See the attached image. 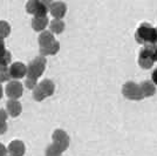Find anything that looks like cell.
Here are the masks:
<instances>
[{"label": "cell", "mask_w": 157, "mask_h": 156, "mask_svg": "<svg viewBox=\"0 0 157 156\" xmlns=\"http://www.w3.org/2000/svg\"><path fill=\"white\" fill-rule=\"evenodd\" d=\"M45 155L46 156H61L62 155V151L54 144H49L46 148V151H45Z\"/></svg>", "instance_id": "ffe728a7"}, {"label": "cell", "mask_w": 157, "mask_h": 156, "mask_svg": "<svg viewBox=\"0 0 157 156\" xmlns=\"http://www.w3.org/2000/svg\"><path fill=\"white\" fill-rule=\"evenodd\" d=\"M38 85H39L38 79L33 78V76H29V75H26V79H25V87H26V88L33 91Z\"/></svg>", "instance_id": "7402d4cb"}, {"label": "cell", "mask_w": 157, "mask_h": 156, "mask_svg": "<svg viewBox=\"0 0 157 156\" xmlns=\"http://www.w3.org/2000/svg\"><path fill=\"white\" fill-rule=\"evenodd\" d=\"M122 95L127 100H131V101H141L144 99L140 84H136L134 81H127L122 86Z\"/></svg>", "instance_id": "277c9868"}, {"label": "cell", "mask_w": 157, "mask_h": 156, "mask_svg": "<svg viewBox=\"0 0 157 156\" xmlns=\"http://www.w3.org/2000/svg\"><path fill=\"white\" fill-rule=\"evenodd\" d=\"M151 81L157 86V68L156 69H154L152 73H151Z\"/></svg>", "instance_id": "83f0119b"}, {"label": "cell", "mask_w": 157, "mask_h": 156, "mask_svg": "<svg viewBox=\"0 0 157 156\" xmlns=\"http://www.w3.org/2000/svg\"><path fill=\"white\" fill-rule=\"evenodd\" d=\"M6 111L11 117H18L22 113V106L18 100H8L6 103Z\"/></svg>", "instance_id": "4fadbf2b"}, {"label": "cell", "mask_w": 157, "mask_h": 156, "mask_svg": "<svg viewBox=\"0 0 157 156\" xmlns=\"http://www.w3.org/2000/svg\"><path fill=\"white\" fill-rule=\"evenodd\" d=\"M66 24L62 21V19H53L49 22V31L54 34H61L65 31Z\"/></svg>", "instance_id": "e0dca14e"}, {"label": "cell", "mask_w": 157, "mask_h": 156, "mask_svg": "<svg viewBox=\"0 0 157 156\" xmlns=\"http://www.w3.org/2000/svg\"><path fill=\"white\" fill-rule=\"evenodd\" d=\"M11 34V25L6 20H0V38L6 39Z\"/></svg>", "instance_id": "ac0fdd59"}, {"label": "cell", "mask_w": 157, "mask_h": 156, "mask_svg": "<svg viewBox=\"0 0 157 156\" xmlns=\"http://www.w3.org/2000/svg\"><path fill=\"white\" fill-rule=\"evenodd\" d=\"M60 51V42L56 40L54 44H52L48 47H45V48H39L40 55H44V57H48V55H55L58 54Z\"/></svg>", "instance_id": "2e32d148"}, {"label": "cell", "mask_w": 157, "mask_h": 156, "mask_svg": "<svg viewBox=\"0 0 157 156\" xmlns=\"http://www.w3.org/2000/svg\"><path fill=\"white\" fill-rule=\"evenodd\" d=\"M11 80H12V78L10 75L8 69L4 72H0V84H2V82H10Z\"/></svg>", "instance_id": "603a6c76"}, {"label": "cell", "mask_w": 157, "mask_h": 156, "mask_svg": "<svg viewBox=\"0 0 157 156\" xmlns=\"http://www.w3.org/2000/svg\"><path fill=\"white\" fill-rule=\"evenodd\" d=\"M46 66H47L46 57L39 55V57H36L35 59H33L32 61L28 64V66H27V75L33 76V78L35 79H39L44 74V72L46 69Z\"/></svg>", "instance_id": "5b68a950"}, {"label": "cell", "mask_w": 157, "mask_h": 156, "mask_svg": "<svg viewBox=\"0 0 157 156\" xmlns=\"http://www.w3.org/2000/svg\"><path fill=\"white\" fill-rule=\"evenodd\" d=\"M135 40L136 42L142 46L157 45L156 44V27L143 22L141 24L135 32Z\"/></svg>", "instance_id": "6da1fadb"}, {"label": "cell", "mask_w": 157, "mask_h": 156, "mask_svg": "<svg viewBox=\"0 0 157 156\" xmlns=\"http://www.w3.org/2000/svg\"><path fill=\"white\" fill-rule=\"evenodd\" d=\"M6 51V45H5V39L0 38V54Z\"/></svg>", "instance_id": "4316f807"}, {"label": "cell", "mask_w": 157, "mask_h": 156, "mask_svg": "<svg viewBox=\"0 0 157 156\" xmlns=\"http://www.w3.org/2000/svg\"><path fill=\"white\" fill-rule=\"evenodd\" d=\"M154 54H155V61L157 62V45L155 46V49H154Z\"/></svg>", "instance_id": "4dcf8cb0"}, {"label": "cell", "mask_w": 157, "mask_h": 156, "mask_svg": "<svg viewBox=\"0 0 157 156\" xmlns=\"http://www.w3.org/2000/svg\"><path fill=\"white\" fill-rule=\"evenodd\" d=\"M7 154H8L7 147L4 144V143L0 142V156H7Z\"/></svg>", "instance_id": "484cf974"}, {"label": "cell", "mask_w": 157, "mask_h": 156, "mask_svg": "<svg viewBox=\"0 0 157 156\" xmlns=\"http://www.w3.org/2000/svg\"><path fill=\"white\" fill-rule=\"evenodd\" d=\"M39 86H40V88L44 91V93L46 94L47 98L54 95V93H55V84L53 82L52 80H49V79H44L42 81L39 82Z\"/></svg>", "instance_id": "9a60e30c"}, {"label": "cell", "mask_w": 157, "mask_h": 156, "mask_svg": "<svg viewBox=\"0 0 157 156\" xmlns=\"http://www.w3.org/2000/svg\"><path fill=\"white\" fill-rule=\"evenodd\" d=\"M2 95H4V88H2V86H1V84H0V100H1V98H2Z\"/></svg>", "instance_id": "f546056e"}, {"label": "cell", "mask_w": 157, "mask_h": 156, "mask_svg": "<svg viewBox=\"0 0 157 156\" xmlns=\"http://www.w3.org/2000/svg\"><path fill=\"white\" fill-rule=\"evenodd\" d=\"M156 45H149L143 46V48L138 53L137 64L142 69H150L152 68L155 61V54H154V49H155Z\"/></svg>", "instance_id": "3957f363"}, {"label": "cell", "mask_w": 157, "mask_h": 156, "mask_svg": "<svg viewBox=\"0 0 157 156\" xmlns=\"http://www.w3.org/2000/svg\"><path fill=\"white\" fill-rule=\"evenodd\" d=\"M49 1H55V0H49Z\"/></svg>", "instance_id": "d6a6232c"}, {"label": "cell", "mask_w": 157, "mask_h": 156, "mask_svg": "<svg viewBox=\"0 0 157 156\" xmlns=\"http://www.w3.org/2000/svg\"><path fill=\"white\" fill-rule=\"evenodd\" d=\"M52 141L54 146H56L62 153H65L69 147L71 138L63 129H55L52 134Z\"/></svg>", "instance_id": "8992f818"}, {"label": "cell", "mask_w": 157, "mask_h": 156, "mask_svg": "<svg viewBox=\"0 0 157 156\" xmlns=\"http://www.w3.org/2000/svg\"><path fill=\"white\" fill-rule=\"evenodd\" d=\"M10 156H24L26 154V144L21 140H13L7 146Z\"/></svg>", "instance_id": "9c48e42d"}, {"label": "cell", "mask_w": 157, "mask_h": 156, "mask_svg": "<svg viewBox=\"0 0 157 156\" xmlns=\"http://www.w3.org/2000/svg\"><path fill=\"white\" fill-rule=\"evenodd\" d=\"M0 64L10 67V65L12 64V55H11V52L10 51H5L4 53L0 54Z\"/></svg>", "instance_id": "44dd1931"}, {"label": "cell", "mask_w": 157, "mask_h": 156, "mask_svg": "<svg viewBox=\"0 0 157 156\" xmlns=\"http://www.w3.org/2000/svg\"><path fill=\"white\" fill-rule=\"evenodd\" d=\"M31 26L35 32H44L46 31L47 26H49L48 17H34L31 22Z\"/></svg>", "instance_id": "7c38bea8"}, {"label": "cell", "mask_w": 157, "mask_h": 156, "mask_svg": "<svg viewBox=\"0 0 157 156\" xmlns=\"http://www.w3.org/2000/svg\"><path fill=\"white\" fill-rule=\"evenodd\" d=\"M8 69V67L5 65H2V64H0V72H4V71H7Z\"/></svg>", "instance_id": "f1b7e54d"}, {"label": "cell", "mask_w": 157, "mask_h": 156, "mask_svg": "<svg viewBox=\"0 0 157 156\" xmlns=\"http://www.w3.org/2000/svg\"><path fill=\"white\" fill-rule=\"evenodd\" d=\"M56 40H55V37H54V33L51 32V31H44L39 34L38 37V44H39V48H45V47H48L52 44H54Z\"/></svg>", "instance_id": "8fae6325"}, {"label": "cell", "mask_w": 157, "mask_h": 156, "mask_svg": "<svg viewBox=\"0 0 157 156\" xmlns=\"http://www.w3.org/2000/svg\"><path fill=\"white\" fill-rule=\"evenodd\" d=\"M140 86H141V89H142L144 98H151L156 94V85L152 81L145 80V81H142L140 84Z\"/></svg>", "instance_id": "5bb4252c"}, {"label": "cell", "mask_w": 157, "mask_h": 156, "mask_svg": "<svg viewBox=\"0 0 157 156\" xmlns=\"http://www.w3.org/2000/svg\"><path fill=\"white\" fill-rule=\"evenodd\" d=\"M8 113L6 109H0V121H7L8 119Z\"/></svg>", "instance_id": "d4e9b609"}, {"label": "cell", "mask_w": 157, "mask_h": 156, "mask_svg": "<svg viewBox=\"0 0 157 156\" xmlns=\"http://www.w3.org/2000/svg\"><path fill=\"white\" fill-rule=\"evenodd\" d=\"M5 94L11 100H18L24 94V86L19 81H10L5 87Z\"/></svg>", "instance_id": "52a82bcc"}, {"label": "cell", "mask_w": 157, "mask_h": 156, "mask_svg": "<svg viewBox=\"0 0 157 156\" xmlns=\"http://www.w3.org/2000/svg\"><path fill=\"white\" fill-rule=\"evenodd\" d=\"M156 44H157V26H156Z\"/></svg>", "instance_id": "1f68e13d"}, {"label": "cell", "mask_w": 157, "mask_h": 156, "mask_svg": "<svg viewBox=\"0 0 157 156\" xmlns=\"http://www.w3.org/2000/svg\"><path fill=\"white\" fill-rule=\"evenodd\" d=\"M46 94L44 93V91L40 88V86L38 85L34 89H33V99L35 100V101H38V102H41V101H44L45 99H46Z\"/></svg>", "instance_id": "d6986e66"}, {"label": "cell", "mask_w": 157, "mask_h": 156, "mask_svg": "<svg viewBox=\"0 0 157 156\" xmlns=\"http://www.w3.org/2000/svg\"><path fill=\"white\" fill-rule=\"evenodd\" d=\"M49 13L52 14L54 19H62L67 13V5L63 1H52L49 7Z\"/></svg>", "instance_id": "30bf717a"}, {"label": "cell", "mask_w": 157, "mask_h": 156, "mask_svg": "<svg viewBox=\"0 0 157 156\" xmlns=\"http://www.w3.org/2000/svg\"><path fill=\"white\" fill-rule=\"evenodd\" d=\"M49 0H28L26 4V12L34 17H47L51 7Z\"/></svg>", "instance_id": "7a4b0ae2"}, {"label": "cell", "mask_w": 157, "mask_h": 156, "mask_svg": "<svg viewBox=\"0 0 157 156\" xmlns=\"http://www.w3.org/2000/svg\"><path fill=\"white\" fill-rule=\"evenodd\" d=\"M8 126H7V121H0V135L6 134Z\"/></svg>", "instance_id": "cb8c5ba5"}, {"label": "cell", "mask_w": 157, "mask_h": 156, "mask_svg": "<svg viewBox=\"0 0 157 156\" xmlns=\"http://www.w3.org/2000/svg\"><path fill=\"white\" fill-rule=\"evenodd\" d=\"M8 72L12 80H19V79L26 78L27 75V66L20 61L12 62L8 67Z\"/></svg>", "instance_id": "ba28073f"}]
</instances>
